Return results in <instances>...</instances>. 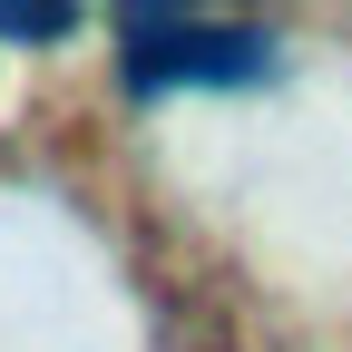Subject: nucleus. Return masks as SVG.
I'll return each mask as SVG.
<instances>
[{
  "label": "nucleus",
  "instance_id": "obj_1",
  "mask_svg": "<svg viewBox=\"0 0 352 352\" xmlns=\"http://www.w3.org/2000/svg\"><path fill=\"white\" fill-rule=\"evenodd\" d=\"M274 69V39L254 20H206V10H118V78L157 88H245Z\"/></svg>",
  "mask_w": 352,
  "mask_h": 352
},
{
  "label": "nucleus",
  "instance_id": "obj_2",
  "mask_svg": "<svg viewBox=\"0 0 352 352\" xmlns=\"http://www.w3.org/2000/svg\"><path fill=\"white\" fill-rule=\"evenodd\" d=\"M78 30V10H59V0H50V10H0V39H69Z\"/></svg>",
  "mask_w": 352,
  "mask_h": 352
}]
</instances>
